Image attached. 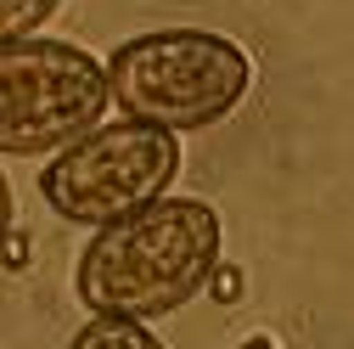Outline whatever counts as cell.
I'll use <instances>...</instances> for the list:
<instances>
[{"label":"cell","instance_id":"6da1fadb","mask_svg":"<svg viewBox=\"0 0 354 349\" xmlns=\"http://www.w3.org/2000/svg\"><path fill=\"white\" fill-rule=\"evenodd\" d=\"M219 248H225V231L214 203L163 192L124 220L96 226L73 265V293L91 316L158 321L208 287Z\"/></svg>","mask_w":354,"mask_h":349},{"label":"cell","instance_id":"7a4b0ae2","mask_svg":"<svg viewBox=\"0 0 354 349\" xmlns=\"http://www.w3.org/2000/svg\"><path fill=\"white\" fill-rule=\"evenodd\" d=\"M102 68H107V96L113 107H124V118H147L174 136L231 118L253 84V57L231 34L214 28L136 34Z\"/></svg>","mask_w":354,"mask_h":349},{"label":"cell","instance_id":"3957f363","mask_svg":"<svg viewBox=\"0 0 354 349\" xmlns=\"http://www.w3.org/2000/svg\"><path fill=\"white\" fill-rule=\"evenodd\" d=\"M180 174V136L147 118L91 124L39 169V192L68 226H107L163 197Z\"/></svg>","mask_w":354,"mask_h":349},{"label":"cell","instance_id":"277c9868","mask_svg":"<svg viewBox=\"0 0 354 349\" xmlns=\"http://www.w3.org/2000/svg\"><path fill=\"white\" fill-rule=\"evenodd\" d=\"M107 107V68L84 46L39 34L0 39V152H57L91 124H102Z\"/></svg>","mask_w":354,"mask_h":349},{"label":"cell","instance_id":"5b68a950","mask_svg":"<svg viewBox=\"0 0 354 349\" xmlns=\"http://www.w3.org/2000/svg\"><path fill=\"white\" fill-rule=\"evenodd\" d=\"M68 349H163V338L147 321H129V316H91Z\"/></svg>","mask_w":354,"mask_h":349},{"label":"cell","instance_id":"8992f818","mask_svg":"<svg viewBox=\"0 0 354 349\" xmlns=\"http://www.w3.org/2000/svg\"><path fill=\"white\" fill-rule=\"evenodd\" d=\"M57 12H62V0H0V39H23Z\"/></svg>","mask_w":354,"mask_h":349},{"label":"cell","instance_id":"52a82bcc","mask_svg":"<svg viewBox=\"0 0 354 349\" xmlns=\"http://www.w3.org/2000/svg\"><path fill=\"white\" fill-rule=\"evenodd\" d=\"M12 226H17V203H12V181H6V169H0V259H6Z\"/></svg>","mask_w":354,"mask_h":349},{"label":"cell","instance_id":"ba28073f","mask_svg":"<svg viewBox=\"0 0 354 349\" xmlns=\"http://www.w3.org/2000/svg\"><path fill=\"white\" fill-rule=\"evenodd\" d=\"M236 349H281V343H276V338H242Z\"/></svg>","mask_w":354,"mask_h":349}]
</instances>
